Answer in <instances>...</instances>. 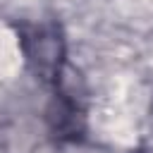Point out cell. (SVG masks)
Masks as SVG:
<instances>
[{"label": "cell", "mask_w": 153, "mask_h": 153, "mask_svg": "<svg viewBox=\"0 0 153 153\" xmlns=\"http://www.w3.org/2000/svg\"><path fill=\"white\" fill-rule=\"evenodd\" d=\"M19 45L26 57L29 69L48 86H55L65 76V57H67V43L62 26L57 22H24L17 26Z\"/></svg>", "instance_id": "1"}, {"label": "cell", "mask_w": 153, "mask_h": 153, "mask_svg": "<svg viewBox=\"0 0 153 153\" xmlns=\"http://www.w3.org/2000/svg\"><path fill=\"white\" fill-rule=\"evenodd\" d=\"M134 153H153V151H151V148H146V146H141V148H136Z\"/></svg>", "instance_id": "2"}]
</instances>
